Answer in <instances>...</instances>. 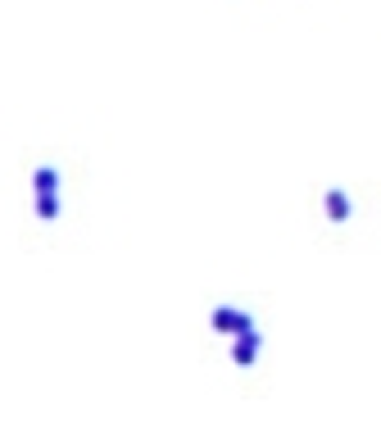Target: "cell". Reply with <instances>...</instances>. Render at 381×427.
Masks as SVG:
<instances>
[{"label": "cell", "instance_id": "obj_2", "mask_svg": "<svg viewBox=\"0 0 381 427\" xmlns=\"http://www.w3.org/2000/svg\"><path fill=\"white\" fill-rule=\"evenodd\" d=\"M37 187H41V191H54V168H41V173H37Z\"/></svg>", "mask_w": 381, "mask_h": 427}, {"label": "cell", "instance_id": "obj_1", "mask_svg": "<svg viewBox=\"0 0 381 427\" xmlns=\"http://www.w3.org/2000/svg\"><path fill=\"white\" fill-rule=\"evenodd\" d=\"M37 209H41V218H54V214H59V200H54V191H41Z\"/></svg>", "mask_w": 381, "mask_h": 427}]
</instances>
